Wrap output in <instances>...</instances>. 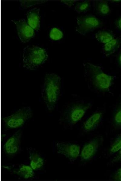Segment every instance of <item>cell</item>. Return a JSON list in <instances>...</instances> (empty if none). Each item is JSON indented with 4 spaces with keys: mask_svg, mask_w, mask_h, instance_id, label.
<instances>
[{
    "mask_svg": "<svg viewBox=\"0 0 121 181\" xmlns=\"http://www.w3.org/2000/svg\"><path fill=\"white\" fill-rule=\"evenodd\" d=\"M16 25L18 36L22 43H26L35 35L34 30L24 18L11 20Z\"/></svg>",
    "mask_w": 121,
    "mask_h": 181,
    "instance_id": "cell-9",
    "label": "cell"
},
{
    "mask_svg": "<svg viewBox=\"0 0 121 181\" xmlns=\"http://www.w3.org/2000/svg\"><path fill=\"white\" fill-rule=\"evenodd\" d=\"M120 1H118V0L112 1V2H119Z\"/></svg>",
    "mask_w": 121,
    "mask_h": 181,
    "instance_id": "cell-28",
    "label": "cell"
},
{
    "mask_svg": "<svg viewBox=\"0 0 121 181\" xmlns=\"http://www.w3.org/2000/svg\"><path fill=\"white\" fill-rule=\"evenodd\" d=\"M121 43V40L119 38L114 39L105 44L103 46V51L106 56L114 53L119 48Z\"/></svg>",
    "mask_w": 121,
    "mask_h": 181,
    "instance_id": "cell-15",
    "label": "cell"
},
{
    "mask_svg": "<svg viewBox=\"0 0 121 181\" xmlns=\"http://www.w3.org/2000/svg\"><path fill=\"white\" fill-rule=\"evenodd\" d=\"M121 160V149L120 150L116 156L114 158L112 161L113 162H116Z\"/></svg>",
    "mask_w": 121,
    "mask_h": 181,
    "instance_id": "cell-25",
    "label": "cell"
},
{
    "mask_svg": "<svg viewBox=\"0 0 121 181\" xmlns=\"http://www.w3.org/2000/svg\"><path fill=\"white\" fill-rule=\"evenodd\" d=\"M118 62L119 65L121 67V51L120 52L119 55L118 59Z\"/></svg>",
    "mask_w": 121,
    "mask_h": 181,
    "instance_id": "cell-27",
    "label": "cell"
},
{
    "mask_svg": "<svg viewBox=\"0 0 121 181\" xmlns=\"http://www.w3.org/2000/svg\"><path fill=\"white\" fill-rule=\"evenodd\" d=\"M27 151L29 154L30 165L34 170H38L42 168L44 164V159L41 154L34 148H28Z\"/></svg>",
    "mask_w": 121,
    "mask_h": 181,
    "instance_id": "cell-11",
    "label": "cell"
},
{
    "mask_svg": "<svg viewBox=\"0 0 121 181\" xmlns=\"http://www.w3.org/2000/svg\"><path fill=\"white\" fill-rule=\"evenodd\" d=\"M90 7V2L89 1H84L78 2L74 7L75 11L78 13L81 14L88 11Z\"/></svg>",
    "mask_w": 121,
    "mask_h": 181,
    "instance_id": "cell-19",
    "label": "cell"
},
{
    "mask_svg": "<svg viewBox=\"0 0 121 181\" xmlns=\"http://www.w3.org/2000/svg\"><path fill=\"white\" fill-rule=\"evenodd\" d=\"M121 149V134L117 136L114 141L111 145L110 152L111 153H114Z\"/></svg>",
    "mask_w": 121,
    "mask_h": 181,
    "instance_id": "cell-20",
    "label": "cell"
},
{
    "mask_svg": "<svg viewBox=\"0 0 121 181\" xmlns=\"http://www.w3.org/2000/svg\"><path fill=\"white\" fill-rule=\"evenodd\" d=\"M12 170L13 173L25 179H31L35 175L34 170L30 165L21 164Z\"/></svg>",
    "mask_w": 121,
    "mask_h": 181,
    "instance_id": "cell-13",
    "label": "cell"
},
{
    "mask_svg": "<svg viewBox=\"0 0 121 181\" xmlns=\"http://www.w3.org/2000/svg\"><path fill=\"white\" fill-rule=\"evenodd\" d=\"M113 177L114 180L121 181V167L119 168L116 172Z\"/></svg>",
    "mask_w": 121,
    "mask_h": 181,
    "instance_id": "cell-23",
    "label": "cell"
},
{
    "mask_svg": "<svg viewBox=\"0 0 121 181\" xmlns=\"http://www.w3.org/2000/svg\"><path fill=\"white\" fill-rule=\"evenodd\" d=\"M95 8L97 13L101 16H105L109 14L110 9L108 3L106 1L96 2Z\"/></svg>",
    "mask_w": 121,
    "mask_h": 181,
    "instance_id": "cell-16",
    "label": "cell"
},
{
    "mask_svg": "<svg viewBox=\"0 0 121 181\" xmlns=\"http://www.w3.org/2000/svg\"><path fill=\"white\" fill-rule=\"evenodd\" d=\"M61 90V78L54 73L46 75L41 92V97L48 110L54 109L59 100Z\"/></svg>",
    "mask_w": 121,
    "mask_h": 181,
    "instance_id": "cell-1",
    "label": "cell"
},
{
    "mask_svg": "<svg viewBox=\"0 0 121 181\" xmlns=\"http://www.w3.org/2000/svg\"><path fill=\"white\" fill-rule=\"evenodd\" d=\"M22 135V130L20 129L13 134L6 141L3 145V150L7 156H15L21 151Z\"/></svg>",
    "mask_w": 121,
    "mask_h": 181,
    "instance_id": "cell-7",
    "label": "cell"
},
{
    "mask_svg": "<svg viewBox=\"0 0 121 181\" xmlns=\"http://www.w3.org/2000/svg\"><path fill=\"white\" fill-rule=\"evenodd\" d=\"M20 2L21 5L20 8L23 9L30 7L35 5L39 4L40 3L38 2H41L39 1H20Z\"/></svg>",
    "mask_w": 121,
    "mask_h": 181,
    "instance_id": "cell-22",
    "label": "cell"
},
{
    "mask_svg": "<svg viewBox=\"0 0 121 181\" xmlns=\"http://www.w3.org/2000/svg\"><path fill=\"white\" fill-rule=\"evenodd\" d=\"M40 8L35 7L29 10L26 14L27 23L37 31L40 28Z\"/></svg>",
    "mask_w": 121,
    "mask_h": 181,
    "instance_id": "cell-12",
    "label": "cell"
},
{
    "mask_svg": "<svg viewBox=\"0 0 121 181\" xmlns=\"http://www.w3.org/2000/svg\"><path fill=\"white\" fill-rule=\"evenodd\" d=\"M113 125L116 130L121 129V105L116 110L113 116Z\"/></svg>",
    "mask_w": 121,
    "mask_h": 181,
    "instance_id": "cell-18",
    "label": "cell"
},
{
    "mask_svg": "<svg viewBox=\"0 0 121 181\" xmlns=\"http://www.w3.org/2000/svg\"><path fill=\"white\" fill-rule=\"evenodd\" d=\"M102 113H96L90 117L83 125V129L86 132L93 131L95 129L100 122Z\"/></svg>",
    "mask_w": 121,
    "mask_h": 181,
    "instance_id": "cell-14",
    "label": "cell"
},
{
    "mask_svg": "<svg viewBox=\"0 0 121 181\" xmlns=\"http://www.w3.org/2000/svg\"><path fill=\"white\" fill-rule=\"evenodd\" d=\"M99 144V139L95 138L85 144L81 153V160L86 161L92 159L98 151Z\"/></svg>",
    "mask_w": 121,
    "mask_h": 181,
    "instance_id": "cell-10",
    "label": "cell"
},
{
    "mask_svg": "<svg viewBox=\"0 0 121 181\" xmlns=\"http://www.w3.org/2000/svg\"><path fill=\"white\" fill-rule=\"evenodd\" d=\"M57 152L67 158L70 162H74L78 157L80 146L69 143L58 142L56 144Z\"/></svg>",
    "mask_w": 121,
    "mask_h": 181,
    "instance_id": "cell-8",
    "label": "cell"
},
{
    "mask_svg": "<svg viewBox=\"0 0 121 181\" xmlns=\"http://www.w3.org/2000/svg\"><path fill=\"white\" fill-rule=\"evenodd\" d=\"M63 36L62 32L56 28L52 29L50 33V37L54 40H60Z\"/></svg>",
    "mask_w": 121,
    "mask_h": 181,
    "instance_id": "cell-21",
    "label": "cell"
},
{
    "mask_svg": "<svg viewBox=\"0 0 121 181\" xmlns=\"http://www.w3.org/2000/svg\"><path fill=\"white\" fill-rule=\"evenodd\" d=\"M115 24L117 28L121 31V17L116 21Z\"/></svg>",
    "mask_w": 121,
    "mask_h": 181,
    "instance_id": "cell-26",
    "label": "cell"
},
{
    "mask_svg": "<svg viewBox=\"0 0 121 181\" xmlns=\"http://www.w3.org/2000/svg\"><path fill=\"white\" fill-rule=\"evenodd\" d=\"M86 66L93 85L100 90H107L112 85L114 77L105 73L98 66L89 63Z\"/></svg>",
    "mask_w": 121,
    "mask_h": 181,
    "instance_id": "cell-3",
    "label": "cell"
},
{
    "mask_svg": "<svg viewBox=\"0 0 121 181\" xmlns=\"http://www.w3.org/2000/svg\"><path fill=\"white\" fill-rule=\"evenodd\" d=\"M91 106L90 103L71 105L65 110L60 120L69 125H73L81 119Z\"/></svg>",
    "mask_w": 121,
    "mask_h": 181,
    "instance_id": "cell-5",
    "label": "cell"
},
{
    "mask_svg": "<svg viewBox=\"0 0 121 181\" xmlns=\"http://www.w3.org/2000/svg\"><path fill=\"white\" fill-rule=\"evenodd\" d=\"M76 20L77 24L76 31L82 35L91 32L101 25L100 21L92 15L77 17Z\"/></svg>",
    "mask_w": 121,
    "mask_h": 181,
    "instance_id": "cell-6",
    "label": "cell"
},
{
    "mask_svg": "<svg viewBox=\"0 0 121 181\" xmlns=\"http://www.w3.org/2000/svg\"><path fill=\"white\" fill-rule=\"evenodd\" d=\"M23 67L35 70L47 60L48 56L45 49L34 45H28L23 50Z\"/></svg>",
    "mask_w": 121,
    "mask_h": 181,
    "instance_id": "cell-2",
    "label": "cell"
},
{
    "mask_svg": "<svg viewBox=\"0 0 121 181\" xmlns=\"http://www.w3.org/2000/svg\"><path fill=\"white\" fill-rule=\"evenodd\" d=\"M61 2L69 7H72L76 1L75 0H63Z\"/></svg>",
    "mask_w": 121,
    "mask_h": 181,
    "instance_id": "cell-24",
    "label": "cell"
},
{
    "mask_svg": "<svg viewBox=\"0 0 121 181\" xmlns=\"http://www.w3.org/2000/svg\"><path fill=\"white\" fill-rule=\"evenodd\" d=\"M95 37L99 42L105 44L114 39L113 35L106 30L98 31L95 34Z\"/></svg>",
    "mask_w": 121,
    "mask_h": 181,
    "instance_id": "cell-17",
    "label": "cell"
},
{
    "mask_svg": "<svg viewBox=\"0 0 121 181\" xmlns=\"http://www.w3.org/2000/svg\"><path fill=\"white\" fill-rule=\"evenodd\" d=\"M33 115V111L30 107H22L11 115L3 118L4 127L7 129L19 128L31 118Z\"/></svg>",
    "mask_w": 121,
    "mask_h": 181,
    "instance_id": "cell-4",
    "label": "cell"
}]
</instances>
